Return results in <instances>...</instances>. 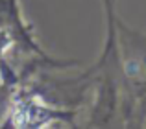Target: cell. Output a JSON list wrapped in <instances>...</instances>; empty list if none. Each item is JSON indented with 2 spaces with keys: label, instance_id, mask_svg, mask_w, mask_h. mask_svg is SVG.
Here are the masks:
<instances>
[{
  "label": "cell",
  "instance_id": "6da1fadb",
  "mask_svg": "<svg viewBox=\"0 0 146 129\" xmlns=\"http://www.w3.org/2000/svg\"><path fill=\"white\" fill-rule=\"evenodd\" d=\"M0 28L9 33L11 41H13V48L17 46L30 55H39L41 59L54 61L35 41L33 28L22 17L19 0H0Z\"/></svg>",
  "mask_w": 146,
  "mask_h": 129
},
{
  "label": "cell",
  "instance_id": "7a4b0ae2",
  "mask_svg": "<svg viewBox=\"0 0 146 129\" xmlns=\"http://www.w3.org/2000/svg\"><path fill=\"white\" fill-rule=\"evenodd\" d=\"M104 13H106V44L102 55L93 64V68H100L106 64H118V44H117V0H102Z\"/></svg>",
  "mask_w": 146,
  "mask_h": 129
}]
</instances>
